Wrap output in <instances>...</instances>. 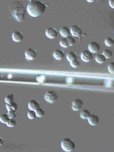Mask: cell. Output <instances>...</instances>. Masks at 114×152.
Returning <instances> with one entry per match:
<instances>
[{
	"label": "cell",
	"mask_w": 114,
	"mask_h": 152,
	"mask_svg": "<svg viewBox=\"0 0 114 152\" xmlns=\"http://www.w3.org/2000/svg\"><path fill=\"white\" fill-rule=\"evenodd\" d=\"M9 10L14 18L17 22H22L24 21L26 17V11L21 2L15 1L12 2L10 5Z\"/></svg>",
	"instance_id": "obj_1"
},
{
	"label": "cell",
	"mask_w": 114,
	"mask_h": 152,
	"mask_svg": "<svg viewBox=\"0 0 114 152\" xmlns=\"http://www.w3.org/2000/svg\"><path fill=\"white\" fill-rule=\"evenodd\" d=\"M46 6V5L41 1H31L27 5V11L31 17H38L44 13Z\"/></svg>",
	"instance_id": "obj_2"
},
{
	"label": "cell",
	"mask_w": 114,
	"mask_h": 152,
	"mask_svg": "<svg viewBox=\"0 0 114 152\" xmlns=\"http://www.w3.org/2000/svg\"><path fill=\"white\" fill-rule=\"evenodd\" d=\"M61 147L64 151L70 152L72 151L75 149V144L72 139L70 138H65L62 141Z\"/></svg>",
	"instance_id": "obj_3"
},
{
	"label": "cell",
	"mask_w": 114,
	"mask_h": 152,
	"mask_svg": "<svg viewBox=\"0 0 114 152\" xmlns=\"http://www.w3.org/2000/svg\"><path fill=\"white\" fill-rule=\"evenodd\" d=\"M45 100L49 103H53L57 100L58 95L54 91H48L44 95Z\"/></svg>",
	"instance_id": "obj_4"
},
{
	"label": "cell",
	"mask_w": 114,
	"mask_h": 152,
	"mask_svg": "<svg viewBox=\"0 0 114 152\" xmlns=\"http://www.w3.org/2000/svg\"><path fill=\"white\" fill-rule=\"evenodd\" d=\"M25 57L28 60H32L37 57V52L36 50L32 48H30L25 52Z\"/></svg>",
	"instance_id": "obj_5"
},
{
	"label": "cell",
	"mask_w": 114,
	"mask_h": 152,
	"mask_svg": "<svg viewBox=\"0 0 114 152\" xmlns=\"http://www.w3.org/2000/svg\"><path fill=\"white\" fill-rule=\"evenodd\" d=\"M81 58L83 61L88 63L93 59V54L89 50H84L81 54Z\"/></svg>",
	"instance_id": "obj_6"
},
{
	"label": "cell",
	"mask_w": 114,
	"mask_h": 152,
	"mask_svg": "<svg viewBox=\"0 0 114 152\" xmlns=\"http://www.w3.org/2000/svg\"><path fill=\"white\" fill-rule=\"evenodd\" d=\"M88 49L92 53H97L100 49V45L98 42H92L89 44Z\"/></svg>",
	"instance_id": "obj_7"
},
{
	"label": "cell",
	"mask_w": 114,
	"mask_h": 152,
	"mask_svg": "<svg viewBox=\"0 0 114 152\" xmlns=\"http://www.w3.org/2000/svg\"><path fill=\"white\" fill-rule=\"evenodd\" d=\"M83 102L82 100L76 99L73 101L71 103V108L72 110L75 111L79 110L83 106Z\"/></svg>",
	"instance_id": "obj_8"
},
{
	"label": "cell",
	"mask_w": 114,
	"mask_h": 152,
	"mask_svg": "<svg viewBox=\"0 0 114 152\" xmlns=\"http://www.w3.org/2000/svg\"><path fill=\"white\" fill-rule=\"evenodd\" d=\"M45 35L49 39H55L58 35V32L56 29H54V28L50 27L48 28L46 30Z\"/></svg>",
	"instance_id": "obj_9"
},
{
	"label": "cell",
	"mask_w": 114,
	"mask_h": 152,
	"mask_svg": "<svg viewBox=\"0 0 114 152\" xmlns=\"http://www.w3.org/2000/svg\"><path fill=\"white\" fill-rule=\"evenodd\" d=\"M71 35L74 37H79L82 33V30L81 28L78 26H73L70 29Z\"/></svg>",
	"instance_id": "obj_10"
},
{
	"label": "cell",
	"mask_w": 114,
	"mask_h": 152,
	"mask_svg": "<svg viewBox=\"0 0 114 152\" xmlns=\"http://www.w3.org/2000/svg\"><path fill=\"white\" fill-rule=\"evenodd\" d=\"M28 107L30 110L35 111L40 108L39 102L36 100H31L28 103Z\"/></svg>",
	"instance_id": "obj_11"
},
{
	"label": "cell",
	"mask_w": 114,
	"mask_h": 152,
	"mask_svg": "<svg viewBox=\"0 0 114 152\" xmlns=\"http://www.w3.org/2000/svg\"><path fill=\"white\" fill-rule=\"evenodd\" d=\"M88 120L89 123L92 126H96L99 123V118L97 115H94V114L90 115L88 119Z\"/></svg>",
	"instance_id": "obj_12"
},
{
	"label": "cell",
	"mask_w": 114,
	"mask_h": 152,
	"mask_svg": "<svg viewBox=\"0 0 114 152\" xmlns=\"http://www.w3.org/2000/svg\"><path fill=\"white\" fill-rule=\"evenodd\" d=\"M12 37L14 41L19 42L22 41L23 39V35L22 34L21 32H20L19 31H15L13 32V34H12Z\"/></svg>",
	"instance_id": "obj_13"
},
{
	"label": "cell",
	"mask_w": 114,
	"mask_h": 152,
	"mask_svg": "<svg viewBox=\"0 0 114 152\" xmlns=\"http://www.w3.org/2000/svg\"><path fill=\"white\" fill-rule=\"evenodd\" d=\"M60 33L62 37L67 38L68 37L70 36L71 35L70 29L67 27H63L60 29Z\"/></svg>",
	"instance_id": "obj_14"
},
{
	"label": "cell",
	"mask_w": 114,
	"mask_h": 152,
	"mask_svg": "<svg viewBox=\"0 0 114 152\" xmlns=\"http://www.w3.org/2000/svg\"><path fill=\"white\" fill-rule=\"evenodd\" d=\"M53 57L58 60H62L64 57V53L62 50H56L53 53Z\"/></svg>",
	"instance_id": "obj_15"
},
{
	"label": "cell",
	"mask_w": 114,
	"mask_h": 152,
	"mask_svg": "<svg viewBox=\"0 0 114 152\" xmlns=\"http://www.w3.org/2000/svg\"><path fill=\"white\" fill-rule=\"evenodd\" d=\"M6 108L8 111H11V110H17V105L16 102H15L14 101L11 103H6Z\"/></svg>",
	"instance_id": "obj_16"
},
{
	"label": "cell",
	"mask_w": 114,
	"mask_h": 152,
	"mask_svg": "<svg viewBox=\"0 0 114 152\" xmlns=\"http://www.w3.org/2000/svg\"><path fill=\"white\" fill-rule=\"evenodd\" d=\"M90 115V111L88 109H83L80 112L81 118L83 119H88Z\"/></svg>",
	"instance_id": "obj_17"
},
{
	"label": "cell",
	"mask_w": 114,
	"mask_h": 152,
	"mask_svg": "<svg viewBox=\"0 0 114 152\" xmlns=\"http://www.w3.org/2000/svg\"><path fill=\"white\" fill-rule=\"evenodd\" d=\"M95 60L96 61V62L98 63H100V64H101V63H104L105 61L106 58L104 57V56L103 54H99L96 56Z\"/></svg>",
	"instance_id": "obj_18"
},
{
	"label": "cell",
	"mask_w": 114,
	"mask_h": 152,
	"mask_svg": "<svg viewBox=\"0 0 114 152\" xmlns=\"http://www.w3.org/2000/svg\"><path fill=\"white\" fill-rule=\"evenodd\" d=\"M67 59L69 61H71L74 60H77V55L75 53L73 52H71L68 53L67 55Z\"/></svg>",
	"instance_id": "obj_19"
},
{
	"label": "cell",
	"mask_w": 114,
	"mask_h": 152,
	"mask_svg": "<svg viewBox=\"0 0 114 152\" xmlns=\"http://www.w3.org/2000/svg\"><path fill=\"white\" fill-rule=\"evenodd\" d=\"M103 54L106 59H110L113 56V52L109 49H105L103 51Z\"/></svg>",
	"instance_id": "obj_20"
},
{
	"label": "cell",
	"mask_w": 114,
	"mask_h": 152,
	"mask_svg": "<svg viewBox=\"0 0 114 152\" xmlns=\"http://www.w3.org/2000/svg\"><path fill=\"white\" fill-rule=\"evenodd\" d=\"M60 45L61 46L64 48H67L70 46L69 42H68L67 38H63L61 39L60 41Z\"/></svg>",
	"instance_id": "obj_21"
},
{
	"label": "cell",
	"mask_w": 114,
	"mask_h": 152,
	"mask_svg": "<svg viewBox=\"0 0 114 152\" xmlns=\"http://www.w3.org/2000/svg\"><path fill=\"white\" fill-rule=\"evenodd\" d=\"M9 120V118L7 114H3L0 116V121L4 124H6V123Z\"/></svg>",
	"instance_id": "obj_22"
},
{
	"label": "cell",
	"mask_w": 114,
	"mask_h": 152,
	"mask_svg": "<svg viewBox=\"0 0 114 152\" xmlns=\"http://www.w3.org/2000/svg\"><path fill=\"white\" fill-rule=\"evenodd\" d=\"M105 44L107 46H112L114 44V40L113 38L111 37H108L105 39Z\"/></svg>",
	"instance_id": "obj_23"
},
{
	"label": "cell",
	"mask_w": 114,
	"mask_h": 152,
	"mask_svg": "<svg viewBox=\"0 0 114 152\" xmlns=\"http://www.w3.org/2000/svg\"><path fill=\"white\" fill-rule=\"evenodd\" d=\"M6 125L9 127H14L16 125V121L14 119H9Z\"/></svg>",
	"instance_id": "obj_24"
},
{
	"label": "cell",
	"mask_w": 114,
	"mask_h": 152,
	"mask_svg": "<svg viewBox=\"0 0 114 152\" xmlns=\"http://www.w3.org/2000/svg\"><path fill=\"white\" fill-rule=\"evenodd\" d=\"M35 113H36V117L41 118L44 115L45 112L42 108H38V109L35 110Z\"/></svg>",
	"instance_id": "obj_25"
},
{
	"label": "cell",
	"mask_w": 114,
	"mask_h": 152,
	"mask_svg": "<svg viewBox=\"0 0 114 152\" xmlns=\"http://www.w3.org/2000/svg\"><path fill=\"white\" fill-rule=\"evenodd\" d=\"M14 95L13 94H10L7 95L6 97H5V102L6 103H11L14 102Z\"/></svg>",
	"instance_id": "obj_26"
},
{
	"label": "cell",
	"mask_w": 114,
	"mask_h": 152,
	"mask_svg": "<svg viewBox=\"0 0 114 152\" xmlns=\"http://www.w3.org/2000/svg\"><path fill=\"white\" fill-rule=\"evenodd\" d=\"M27 117L30 119H34L36 117V113L35 110H30V111L27 112Z\"/></svg>",
	"instance_id": "obj_27"
},
{
	"label": "cell",
	"mask_w": 114,
	"mask_h": 152,
	"mask_svg": "<svg viewBox=\"0 0 114 152\" xmlns=\"http://www.w3.org/2000/svg\"><path fill=\"white\" fill-rule=\"evenodd\" d=\"M79 61L77 59L70 61V65L73 68H77L79 66Z\"/></svg>",
	"instance_id": "obj_28"
},
{
	"label": "cell",
	"mask_w": 114,
	"mask_h": 152,
	"mask_svg": "<svg viewBox=\"0 0 114 152\" xmlns=\"http://www.w3.org/2000/svg\"><path fill=\"white\" fill-rule=\"evenodd\" d=\"M7 115H8L9 119H15L16 117V112H15V110L8 111Z\"/></svg>",
	"instance_id": "obj_29"
},
{
	"label": "cell",
	"mask_w": 114,
	"mask_h": 152,
	"mask_svg": "<svg viewBox=\"0 0 114 152\" xmlns=\"http://www.w3.org/2000/svg\"><path fill=\"white\" fill-rule=\"evenodd\" d=\"M68 40V42H69L70 46H72L75 44V39L71 36H69L66 38Z\"/></svg>",
	"instance_id": "obj_30"
},
{
	"label": "cell",
	"mask_w": 114,
	"mask_h": 152,
	"mask_svg": "<svg viewBox=\"0 0 114 152\" xmlns=\"http://www.w3.org/2000/svg\"><path fill=\"white\" fill-rule=\"evenodd\" d=\"M108 70L110 72L114 73V63H111L108 65Z\"/></svg>",
	"instance_id": "obj_31"
},
{
	"label": "cell",
	"mask_w": 114,
	"mask_h": 152,
	"mask_svg": "<svg viewBox=\"0 0 114 152\" xmlns=\"http://www.w3.org/2000/svg\"><path fill=\"white\" fill-rule=\"evenodd\" d=\"M109 4H110V6L112 8H114V1L113 0H110L109 1Z\"/></svg>",
	"instance_id": "obj_32"
},
{
	"label": "cell",
	"mask_w": 114,
	"mask_h": 152,
	"mask_svg": "<svg viewBox=\"0 0 114 152\" xmlns=\"http://www.w3.org/2000/svg\"><path fill=\"white\" fill-rule=\"evenodd\" d=\"M3 143H4L3 139L0 137V146H1V145H3Z\"/></svg>",
	"instance_id": "obj_33"
},
{
	"label": "cell",
	"mask_w": 114,
	"mask_h": 152,
	"mask_svg": "<svg viewBox=\"0 0 114 152\" xmlns=\"http://www.w3.org/2000/svg\"><path fill=\"white\" fill-rule=\"evenodd\" d=\"M87 1L89 2H94L95 1H94V0H90H90H88Z\"/></svg>",
	"instance_id": "obj_34"
},
{
	"label": "cell",
	"mask_w": 114,
	"mask_h": 152,
	"mask_svg": "<svg viewBox=\"0 0 114 152\" xmlns=\"http://www.w3.org/2000/svg\"><path fill=\"white\" fill-rule=\"evenodd\" d=\"M1 73H0V79H1Z\"/></svg>",
	"instance_id": "obj_35"
},
{
	"label": "cell",
	"mask_w": 114,
	"mask_h": 152,
	"mask_svg": "<svg viewBox=\"0 0 114 152\" xmlns=\"http://www.w3.org/2000/svg\"><path fill=\"white\" fill-rule=\"evenodd\" d=\"M0 100H1V98H0Z\"/></svg>",
	"instance_id": "obj_36"
}]
</instances>
